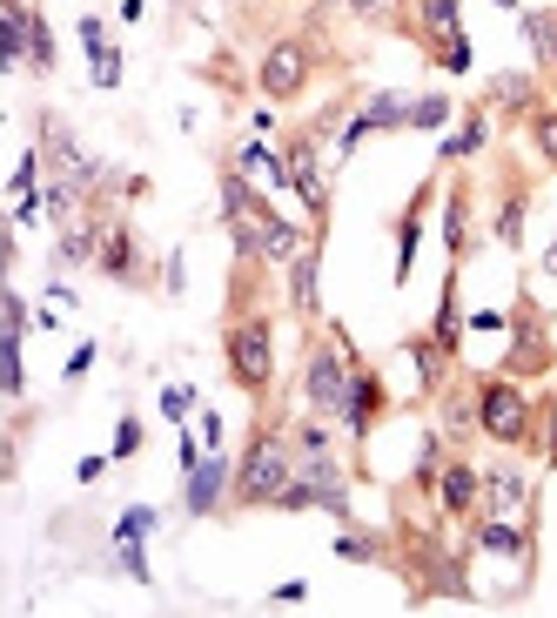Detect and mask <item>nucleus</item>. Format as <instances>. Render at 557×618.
I'll list each match as a JSON object with an SVG mask.
<instances>
[{
  "mask_svg": "<svg viewBox=\"0 0 557 618\" xmlns=\"http://www.w3.org/2000/svg\"><path fill=\"white\" fill-rule=\"evenodd\" d=\"M444 236H450V249L463 243V196H450V209H444Z\"/></svg>",
  "mask_w": 557,
  "mask_h": 618,
  "instance_id": "nucleus-25",
  "label": "nucleus"
},
{
  "mask_svg": "<svg viewBox=\"0 0 557 618\" xmlns=\"http://www.w3.org/2000/svg\"><path fill=\"white\" fill-rule=\"evenodd\" d=\"M444 122H450V101H444V95L410 101V128H444Z\"/></svg>",
  "mask_w": 557,
  "mask_h": 618,
  "instance_id": "nucleus-15",
  "label": "nucleus"
},
{
  "mask_svg": "<svg viewBox=\"0 0 557 618\" xmlns=\"http://www.w3.org/2000/svg\"><path fill=\"white\" fill-rule=\"evenodd\" d=\"M491 95H497V101H510V108H524V101H531V74H497Z\"/></svg>",
  "mask_w": 557,
  "mask_h": 618,
  "instance_id": "nucleus-19",
  "label": "nucleus"
},
{
  "mask_svg": "<svg viewBox=\"0 0 557 618\" xmlns=\"http://www.w3.org/2000/svg\"><path fill=\"white\" fill-rule=\"evenodd\" d=\"M423 27H430V34H444V48L463 41V34H457V0H423Z\"/></svg>",
  "mask_w": 557,
  "mask_h": 618,
  "instance_id": "nucleus-14",
  "label": "nucleus"
},
{
  "mask_svg": "<svg viewBox=\"0 0 557 618\" xmlns=\"http://www.w3.org/2000/svg\"><path fill=\"white\" fill-rule=\"evenodd\" d=\"M141 531H154V511L148 505H135L122 524H114V552H122V565L135 571V578H148V558H141Z\"/></svg>",
  "mask_w": 557,
  "mask_h": 618,
  "instance_id": "nucleus-8",
  "label": "nucleus"
},
{
  "mask_svg": "<svg viewBox=\"0 0 557 618\" xmlns=\"http://www.w3.org/2000/svg\"><path fill=\"white\" fill-rule=\"evenodd\" d=\"M417 236H423V222L404 215V228H396V276H410V262H417Z\"/></svg>",
  "mask_w": 557,
  "mask_h": 618,
  "instance_id": "nucleus-16",
  "label": "nucleus"
},
{
  "mask_svg": "<svg viewBox=\"0 0 557 618\" xmlns=\"http://www.w3.org/2000/svg\"><path fill=\"white\" fill-rule=\"evenodd\" d=\"M283 505H289V511H302V505H330V511H343V505H349V491H343V478L330 471V464H315V471H302V478L283 491Z\"/></svg>",
  "mask_w": 557,
  "mask_h": 618,
  "instance_id": "nucleus-6",
  "label": "nucleus"
},
{
  "mask_svg": "<svg viewBox=\"0 0 557 618\" xmlns=\"http://www.w3.org/2000/svg\"><path fill=\"white\" fill-rule=\"evenodd\" d=\"M544 357V317H524V330H517V363Z\"/></svg>",
  "mask_w": 557,
  "mask_h": 618,
  "instance_id": "nucleus-20",
  "label": "nucleus"
},
{
  "mask_svg": "<svg viewBox=\"0 0 557 618\" xmlns=\"http://www.w3.org/2000/svg\"><path fill=\"white\" fill-rule=\"evenodd\" d=\"M349 8H356V14H370V21H376V14H389V0H349Z\"/></svg>",
  "mask_w": 557,
  "mask_h": 618,
  "instance_id": "nucleus-30",
  "label": "nucleus"
},
{
  "mask_svg": "<svg viewBox=\"0 0 557 618\" xmlns=\"http://www.w3.org/2000/svg\"><path fill=\"white\" fill-rule=\"evenodd\" d=\"M228 363H235V383H249V391H262L269 370H275V343H269V323L249 317V323H235L228 336Z\"/></svg>",
  "mask_w": 557,
  "mask_h": 618,
  "instance_id": "nucleus-1",
  "label": "nucleus"
},
{
  "mask_svg": "<svg viewBox=\"0 0 557 618\" xmlns=\"http://www.w3.org/2000/svg\"><path fill=\"white\" fill-rule=\"evenodd\" d=\"M101 262H108V276H135V269H128V262H135V249H128L122 228H114V236L101 243Z\"/></svg>",
  "mask_w": 557,
  "mask_h": 618,
  "instance_id": "nucleus-17",
  "label": "nucleus"
},
{
  "mask_svg": "<svg viewBox=\"0 0 557 618\" xmlns=\"http://www.w3.org/2000/svg\"><path fill=\"white\" fill-rule=\"evenodd\" d=\"M544 269H550V276H557V243H550V256H544Z\"/></svg>",
  "mask_w": 557,
  "mask_h": 618,
  "instance_id": "nucleus-32",
  "label": "nucleus"
},
{
  "mask_svg": "<svg viewBox=\"0 0 557 618\" xmlns=\"http://www.w3.org/2000/svg\"><path fill=\"white\" fill-rule=\"evenodd\" d=\"M470 148H484V122H470L457 141H444V154H470Z\"/></svg>",
  "mask_w": 557,
  "mask_h": 618,
  "instance_id": "nucleus-24",
  "label": "nucleus"
},
{
  "mask_svg": "<svg viewBox=\"0 0 557 618\" xmlns=\"http://www.w3.org/2000/svg\"><path fill=\"white\" fill-rule=\"evenodd\" d=\"M517 215H524V209H504V215H497V236H504V243L524 236V222H517Z\"/></svg>",
  "mask_w": 557,
  "mask_h": 618,
  "instance_id": "nucleus-28",
  "label": "nucleus"
},
{
  "mask_svg": "<svg viewBox=\"0 0 557 618\" xmlns=\"http://www.w3.org/2000/svg\"><path fill=\"white\" fill-rule=\"evenodd\" d=\"M222 484H228V464H222V450H215L209 464H195V471H188V511H195V518H209V511H215V497H222Z\"/></svg>",
  "mask_w": 557,
  "mask_h": 618,
  "instance_id": "nucleus-7",
  "label": "nucleus"
},
{
  "mask_svg": "<svg viewBox=\"0 0 557 618\" xmlns=\"http://www.w3.org/2000/svg\"><path fill=\"white\" fill-rule=\"evenodd\" d=\"M476 484H484V478L463 471V464H457V471H444V505H450V511H470V505H476Z\"/></svg>",
  "mask_w": 557,
  "mask_h": 618,
  "instance_id": "nucleus-11",
  "label": "nucleus"
},
{
  "mask_svg": "<svg viewBox=\"0 0 557 618\" xmlns=\"http://www.w3.org/2000/svg\"><path fill=\"white\" fill-rule=\"evenodd\" d=\"M550 457H557V431H550Z\"/></svg>",
  "mask_w": 557,
  "mask_h": 618,
  "instance_id": "nucleus-33",
  "label": "nucleus"
},
{
  "mask_svg": "<svg viewBox=\"0 0 557 618\" xmlns=\"http://www.w3.org/2000/svg\"><path fill=\"white\" fill-rule=\"evenodd\" d=\"M289 491V457H283V444L275 437H256V450H249V464H243V497L249 505H269V497H283Z\"/></svg>",
  "mask_w": 557,
  "mask_h": 618,
  "instance_id": "nucleus-2",
  "label": "nucleus"
},
{
  "mask_svg": "<svg viewBox=\"0 0 557 618\" xmlns=\"http://www.w3.org/2000/svg\"><path fill=\"white\" fill-rule=\"evenodd\" d=\"M476 545L497 552V558H524V531H510V524H484V531H476Z\"/></svg>",
  "mask_w": 557,
  "mask_h": 618,
  "instance_id": "nucleus-13",
  "label": "nucleus"
},
{
  "mask_svg": "<svg viewBox=\"0 0 557 618\" xmlns=\"http://www.w3.org/2000/svg\"><path fill=\"white\" fill-rule=\"evenodd\" d=\"M296 309L315 317V256H296Z\"/></svg>",
  "mask_w": 557,
  "mask_h": 618,
  "instance_id": "nucleus-18",
  "label": "nucleus"
},
{
  "mask_svg": "<svg viewBox=\"0 0 557 618\" xmlns=\"http://www.w3.org/2000/svg\"><path fill=\"white\" fill-rule=\"evenodd\" d=\"M141 444V423H122V437H114V457H128Z\"/></svg>",
  "mask_w": 557,
  "mask_h": 618,
  "instance_id": "nucleus-29",
  "label": "nucleus"
},
{
  "mask_svg": "<svg viewBox=\"0 0 557 618\" xmlns=\"http://www.w3.org/2000/svg\"><path fill=\"white\" fill-rule=\"evenodd\" d=\"M544 21H550V61H557V14H544Z\"/></svg>",
  "mask_w": 557,
  "mask_h": 618,
  "instance_id": "nucleus-31",
  "label": "nucleus"
},
{
  "mask_svg": "<svg viewBox=\"0 0 557 618\" xmlns=\"http://www.w3.org/2000/svg\"><path fill=\"white\" fill-rule=\"evenodd\" d=\"M410 357H417V370H423V383H436V370H444V363H436V350H430V343H417V350H410Z\"/></svg>",
  "mask_w": 557,
  "mask_h": 618,
  "instance_id": "nucleus-27",
  "label": "nucleus"
},
{
  "mask_svg": "<svg viewBox=\"0 0 557 618\" xmlns=\"http://www.w3.org/2000/svg\"><path fill=\"white\" fill-rule=\"evenodd\" d=\"M289 182L302 188L309 209H323V175H315V141H296L289 148Z\"/></svg>",
  "mask_w": 557,
  "mask_h": 618,
  "instance_id": "nucleus-9",
  "label": "nucleus"
},
{
  "mask_svg": "<svg viewBox=\"0 0 557 618\" xmlns=\"http://www.w3.org/2000/svg\"><path fill=\"white\" fill-rule=\"evenodd\" d=\"M476 417H484V431L497 437V444H517L531 431V404L510 391V383H484V397H476Z\"/></svg>",
  "mask_w": 557,
  "mask_h": 618,
  "instance_id": "nucleus-3",
  "label": "nucleus"
},
{
  "mask_svg": "<svg viewBox=\"0 0 557 618\" xmlns=\"http://www.w3.org/2000/svg\"><path fill=\"white\" fill-rule=\"evenodd\" d=\"M349 383H356V370H343L336 350H315L309 357V383H302V391H309L315 410H343L349 404Z\"/></svg>",
  "mask_w": 557,
  "mask_h": 618,
  "instance_id": "nucleus-4",
  "label": "nucleus"
},
{
  "mask_svg": "<svg viewBox=\"0 0 557 618\" xmlns=\"http://www.w3.org/2000/svg\"><path fill=\"white\" fill-rule=\"evenodd\" d=\"M457 336V289L444 283V302H436V343H450Z\"/></svg>",
  "mask_w": 557,
  "mask_h": 618,
  "instance_id": "nucleus-21",
  "label": "nucleus"
},
{
  "mask_svg": "<svg viewBox=\"0 0 557 618\" xmlns=\"http://www.w3.org/2000/svg\"><path fill=\"white\" fill-rule=\"evenodd\" d=\"M302 82H309V48H302V41H275L269 61H262V88L283 101V95H296Z\"/></svg>",
  "mask_w": 557,
  "mask_h": 618,
  "instance_id": "nucleus-5",
  "label": "nucleus"
},
{
  "mask_svg": "<svg viewBox=\"0 0 557 618\" xmlns=\"http://www.w3.org/2000/svg\"><path fill=\"white\" fill-rule=\"evenodd\" d=\"M243 175H256V182H289V162H275V154L269 148H243Z\"/></svg>",
  "mask_w": 557,
  "mask_h": 618,
  "instance_id": "nucleus-12",
  "label": "nucleus"
},
{
  "mask_svg": "<svg viewBox=\"0 0 557 618\" xmlns=\"http://www.w3.org/2000/svg\"><path fill=\"white\" fill-rule=\"evenodd\" d=\"M497 8H517V0H497Z\"/></svg>",
  "mask_w": 557,
  "mask_h": 618,
  "instance_id": "nucleus-34",
  "label": "nucleus"
},
{
  "mask_svg": "<svg viewBox=\"0 0 557 618\" xmlns=\"http://www.w3.org/2000/svg\"><path fill=\"white\" fill-rule=\"evenodd\" d=\"M491 497H497V505H524V478H517V471H497V478H491Z\"/></svg>",
  "mask_w": 557,
  "mask_h": 618,
  "instance_id": "nucleus-22",
  "label": "nucleus"
},
{
  "mask_svg": "<svg viewBox=\"0 0 557 618\" xmlns=\"http://www.w3.org/2000/svg\"><path fill=\"white\" fill-rule=\"evenodd\" d=\"M537 148L557 162V108H544V114H537Z\"/></svg>",
  "mask_w": 557,
  "mask_h": 618,
  "instance_id": "nucleus-23",
  "label": "nucleus"
},
{
  "mask_svg": "<svg viewBox=\"0 0 557 618\" xmlns=\"http://www.w3.org/2000/svg\"><path fill=\"white\" fill-rule=\"evenodd\" d=\"M370 404H376V376H363V370H356V383H349V404H343V423H349V431H363V423H370Z\"/></svg>",
  "mask_w": 557,
  "mask_h": 618,
  "instance_id": "nucleus-10",
  "label": "nucleus"
},
{
  "mask_svg": "<svg viewBox=\"0 0 557 618\" xmlns=\"http://www.w3.org/2000/svg\"><path fill=\"white\" fill-rule=\"evenodd\" d=\"M336 552H343V558H356V565H363V558H376V545H370V537H336Z\"/></svg>",
  "mask_w": 557,
  "mask_h": 618,
  "instance_id": "nucleus-26",
  "label": "nucleus"
}]
</instances>
